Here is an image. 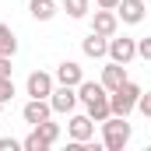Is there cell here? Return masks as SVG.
Masks as SVG:
<instances>
[{"label": "cell", "instance_id": "7402d4cb", "mask_svg": "<svg viewBox=\"0 0 151 151\" xmlns=\"http://www.w3.org/2000/svg\"><path fill=\"white\" fill-rule=\"evenodd\" d=\"M11 70H14L11 67V56H0V77H11Z\"/></svg>", "mask_w": 151, "mask_h": 151}, {"label": "cell", "instance_id": "6da1fadb", "mask_svg": "<svg viewBox=\"0 0 151 151\" xmlns=\"http://www.w3.org/2000/svg\"><path fill=\"white\" fill-rule=\"evenodd\" d=\"M134 137V127L127 123V116H109L102 119V148L106 151H123Z\"/></svg>", "mask_w": 151, "mask_h": 151}, {"label": "cell", "instance_id": "30bf717a", "mask_svg": "<svg viewBox=\"0 0 151 151\" xmlns=\"http://www.w3.org/2000/svg\"><path fill=\"white\" fill-rule=\"evenodd\" d=\"M56 84H70V88H77L81 81H84V70H81V63H74V60H63L60 67H56Z\"/></svg>", "mask_w": 151, "mask_h": 151}, {"label": "cell", "instance_id": "d6986e66", "mask_svg": "<svg viewBox=\"0 0 151 151\" xmlns=\"http://www.w3.org/2000/svg\"><path fill=\"white\" fill-rule=\"evenodd\" d=\"M137 56H141V60H148V63H151V35L137 39Z\"/></svg>", "mask_w": 151, "mask_h": 151}, {"label": "cell", "instance_id": "8fae6325", "mask_svg": "<svg viewBox=\"0 0 151 151\" xmlns=\"http://www.w3.org/2000/svg\"><path fill=\"white\" fill-rule=\"evenodd\" d=\"M123 81H130V77H127V63H116V60H109V63L102 67V84H106L109 91H116Z\"/></svg>", "mask_w": 151, "mask_h": 151}, {"label": "cell", "instance_id": "44dd1931", "mask_svg": "<svg viewBox=\"0 0 151 151\" xmlns=\"http://www.w3.org/2000/svg\"><path fill=\"white\" fill-rule=\"evenodd\" d=\"M21 148V141H14V137H0V151H18Z\"/></svg>", "mask_w": 151, "mask_h": 151}, {"label": "cell", "instance_id": "603a6c76", "mask_svg": "<svg viewBox=\"0 0 151 151\" xmlns=\"http://www.w3.org/2000/svg\"><path fill=\"white\" fill-rule=\"evenodd\" d=\"M95 7H106V11H116V7H119V0H95Z\"/></svg>", "mask_w": 151, "mask_h": 151}, {"label": "cell", "instance_id": "5bb4252c", "mask_svg": "<svg viewBox=\"0 0 151 151\" xmlns=\"http://www.w3.org/2000/svg\"><path fill=\"white\" fill-rule=\"evenodd\" d=\"M14 53H18V35L11 25L0 21V56H14Z\"/></svg>", "mask_w": 151, "mask_h": 151}, {"label": "cell", "instance_id": "7a4b0ae2", "mask_svg": "<svg viewBox=\"0 0 151 151\" xmlns=\"http://www.w3.org/2000/svg\"><path fill=\"white\" fill-rule=\"evenodd\" d=\"M137 99H141V84H134V81H123L116 91H109L113 116H130L134 109H137Z\"/></svg>", "mask_w": 151, "mask_h": 151}, {"label": "cell", "instance_id": "8992f818", "mask_svg": "<svg viewBox=\"0 0 151 151\" xmlns=\"http://www.w3.org/2000/svg\"><path fill=\"white\" fill-rule=\"evenodd\" d=\"M109 60H116V63H130V60H137V39H109Z\"/></svg>", "mask_w": 151, "mask_h": 151}, {"label": "cell", "instance_id": "9c48e42d", "mask_svg": "<svg viewBox=\"0 0 151 151\" xmlns=\"http://www.w3.org/2000/svg\"><path fill=\"white\" fill-rule=\"evenodd\" d=\"M116 14H119V21H123V25H141V21H144V14H148V7H144V0H119Z\"/></svg>", "mask_w": 151, "mask_h": 151}, {"label": "cell", "instance_id": "9a60e30c", "mask_svg": "<svg viewBox=\"0 0 151 151\" xmlns=\"http://www.w3.org/2000/svg\"><path fill=\"white\" fill-rule=\"evenodd\" d=\"M21 148H25V151H49V141H46V137L39 134L35 127H32V134H28V137L21 141Z\"/></svg>", "mask_w": 151, "mask_h": 151}, {"label": "cell", "instance_id": "4fadbf2b", "mask_svg": "<svg viewBox=\"0 0 151 151\" xmlns=\"http://www.w3.org/2000/svg\"><path fill=\"white\" fill-rule=\"evenodd\" d=\"M28 14L35 21H53L56 18V0H32L28 4Z\"/></svg>", "mask_w": 151, "mask_h": 151}, {"label": "cell", "instance_id": "ffe728a7", "mask_svg": "<svg viewBox=\"0 0 151 151\" xmlns=\"http://www.w3.org/2000/svg\"><path fill=\"white\" fill-rule=\"evenodd\" d=\"M137 109L144 119H151V91H141V99H137Z\"/></svg>", "mask_w": 151, "mask_h": 151}, {"label": "cell", "instance_id": "cb8c5ba5", "mask_svg": "<svg viewBox=\"0 0 151 151\" xmlns=\"http://www.w3.org/2000/svg\"><path fill=\"white\" fill-rule=\"evenodd\" d=\"M4 106H7V102H0V113H4Z\"/></svg>", "mask_w": 151, "mask_h": 151}, {"label": "cell", "instance_id": "277c9868", "mask_svg": "<svg viewBox=\"0 0 151 151\" xmlns=\"http://www.w3.org/2000/svg\"><path fill=\"white\" fill-rule=\"evenodd\" d=\"M67 134H70V141H77V144H88V141H95V119L84 113H70V123H67Z\"/></svg>", "mask_w": 151, "mask_h": 151}, {"label": "cell", "instance_id": "52a82bcc", "mask_svg": "<svg viewBox=\"0 0 151 151\" xmlns=\"http://www.w3.org/2000/svg\"><path fill=\"white\" fill-rule=\"evenodd\" d=\"M116 28H119V14L116 11H106V7H99L95 14H91V32H99V35L113 39Z\"/></svg>", "mask_w": 151, "mask_h": 151}, {"label": "cell", "instance_id": "2e32d148", "mask_svg": "<svg viewBox=\"0 0 151 151\" xmlns=\"http://www.w3.org/2000/svg\"><path fill=\"white\" fill-rule=\"evenodd\" d=\"M35 130L42 134V137H46V141H49V148H53V144L60 141V123H53V116H49V119H42Z\"/></svg>", "mask_w": 151, "mask_h": 151}, {"label": "cell", "instance_id": "ac0fdd59", "mask_svg": "<svg viewBox=\"0 0 151 151\" xmlns=\"http://www.w3.org/2000/svg\"><path fill=\"white\" fill-rule=\"evenodd\" d=\"M18 95V88H14V77H0V102H11Z\"/></svg>", "mask_w": 151, "mask_h": 151}, {"label": "cell", "instance_id": "ba28073f", "mask_svg": "<svg viewBox=\"0 0 151 151\" xmlns=\"http://www.w3.org/2000/svg\"><path fill=\"white\" fill-rule=\"evenodd\" d=\"M21 116H25V123L39 127L42 119H49V116H53V106H49V99H28V102H25V109H21Z\"/></svg>", "mask_w": 151, "mask_h": 151}, {"label": "cell", "instance_id": "5b68a950", "mask_svg": "<svg viewBox=\"0 0 151 151\" xmlns=\"http://www.w3.org/2000/svg\"><path fill=\"white\" fill-rule=\"evenodd\" d=\"M53 88H56V77L46 74V70H32L28 81H25V91H28L32 99H49V95H53Z\"/></svg>", "mask_w": 151, "mask_h": 151}, {"label": "cell", "instance_id": "7c38bea8", "mask_svg": "<svg viewBox=\"0 0 151 151\" xmlns=\"http://www.w3.org/2000/svg\"><path fill=\"white\" fill-rule=\"evenodd\" d=\"M81 49H84V56H91V60H102V56H109V39L99 35V32H88V39L81 42Z\"/></svg>", "mask_w": 151, "mask_h": 151}, {"label": "cell", "instance_id": "3957f363", "mask_svg": "<svg viewBox=\"0 0 151 151\" xmlns=\"http://www.w3.org/2000/svg\"><path fill=\"white\" fill-rule=\"evenodd\" d=\"M77 88H70V84H60V88H53V95H49V106H53V113H63L70 116L77 109Z\"/></svg>", "mask_w": 151, "mask_h": 151}, {"label": "cell", "instance_id": "e0dca14e", "mask_svg": "<svg viewBox=\"0 0 151 151\" xmlns=\"http://www.w3.org/2000/svg\"><path fill=\"white\" fill-rule=\"evenodd\" d=\"M63 7H67V14H70L74 21L88 18V11H91V4H88V0H63Z\"/></svg>", "mask_w": 151, "mask_h": 151}]
</instances>
